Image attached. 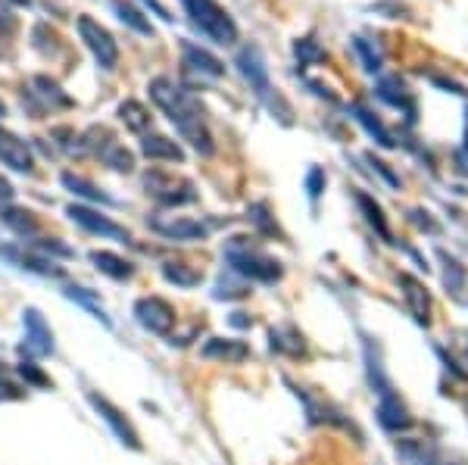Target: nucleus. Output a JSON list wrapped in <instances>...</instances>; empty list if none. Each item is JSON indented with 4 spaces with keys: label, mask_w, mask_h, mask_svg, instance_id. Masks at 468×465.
Wrapping results in <instances>:
<instances>
[{
    "label": "nucleus",
    "mask_w": 468,
    "mask_h": 465,
    "mask_svg": "<svg viewBox=\"0 0 468 465\" xmlns=\"http://www.w3.org/2000/svg\"><path fill=\"white\" fill-rule=\"evenodd\" d=\"M119 119L125 122V128L134 135H144L147 128L153 126L151 109L141 104V100H125V104H119Z\"/></svg>",
    "instance_id": "nucleus-25"
},
{
    "label": "nucleus",
    "mask_w": 468,
    "mask_h": 465,
    "mask_svg": "<svg viewBox=\"0 0 468 465\" xmlns=\"http://www.w3.org/2000/svg\"><path fill=\"white\" fill-rule=\"evenodd\" d=\"M151 228L166 241H206L209 237V225L185 216H156L151 219Z\"/></svg>",
    "instance_id": "nucleus-10"
},
{
    "label": "nucleus",
    "mask_w": 468,
    "mask_h": 465,
    "mask_svg": "<svg viewBox=\"0 0 468 465\" xmlns=\"http://www.w3.org/2000/svg\"><path fill=\"white\" fill-rule=\"evenodd\" d=\"M356 207L362 209V216H365V222L372 225V228L378 231V235L384 237L388 244H393V235H390V225H388V219H384V209L378 207L375 203V197H369L365 191H356Z\"/></svg>",
    "instance_id": "nucleus-24"
},
{
    "label": "nucleus",
    "mask_w": 468,
    "mask_h": 465,
    "mask_svg": "<svg viewBox=\"0 0 468 465\" xmlns=\"http://www.w3.org/2000/svg\"><path fill=\"white\" fill-rule=\"evenodd\" d=\"M19 375L25 378V385H35V387H50V378H47L44 372L35 366V362H19V368H16Z\"/></svg>",
    "instance_id": "nucleus-37"
},
{
    "label": "nucleus",
    "mask_w": 468,
    "mask_h": 465,
    "mask_svg": "<svg viewBox=\"0 0 468 465\" xmlns=\"http://www.w3.org/2000/svg\"><path fill=\"white\" fill-rule=\"evenodd\" d=\"M87 403H91L94 409L100 413V419L106 422V425L113 428V434L119 437L125 447H132V450H141V434H138V428L132 425V422L125 419V413L116 406V403H110L106 396H100V394H87Z\"/></svg>",
    "instance_id": "nucleus-8"
},
{
    "label": "nucleus",
    "mask_w": 468,
    "mask_h": 465,
    "mask_svg": "<svg viewBox=\"0 0 468 465\" xmlns=\"http://www.w3.org/2000/svg\"><path fill=\"white\" fill-rule=\"evenodd\" d=\"M369 163H372V166H375V169H378V172H381V175H384V181H388V184H390V188H399V175H393V172H390V169H388V163L375 160V156H372V153H369Z\"/></svg>",
    "instance_id": "nucleus-39"
},
{
    "label": "nucleus",
    "mask_w": 468,
    "mask_h": 465,
    "mask_svg": "<svg viewBox=\"0 0 468 465\" xmlns=\"http://www.w3.org/2000/svg\"><path fill=\"white\" fill-rule=\"evenodd\" d=\"M60 181H63V188H69L76 197H81V200L104 203V207H113V203H116L110 194H104V191H100L97 184H91L87 179H81V175H76V172H63V175H60Z\"/></svg>",
    "instance_id": "nucleus-23"
},
{
    "label": "nucleus",
    "mask_w": 468,
    "mask_h": 465,
    "mask_svg": "<svg viewBox=\"0 0 468 465\" xmlns=\"http://www.w3.org/2000/svg\"><path fill=\"white\" fill-rule=\"evenodd\" d=\"M322 191H325V169L312 166L307 172V194H309V200H318V197H322Z\"/></svg>",
    "instance_id": "nucleus-38"
},
{
    "label": "nucleus",
    "mask_w": 468,
    "mask_h": 465,
    "mask_svg": "<svg viewBox=\"0 0 468 465\" xmlns=\"http://www.w3.org/2000/svg\"><path fill=\"white\" fill-rule=\"evenodd\" d=\"M399 287H403L406 306H409V312L416 316V322L428 328L431 325V297H428V287L418 282V278H412L409 272H403V275H399Z\"/></svg>",
    "instance_id": "nucleus-14"
},
{
    "label": "nucleus",
    "mask_w": 468,
    "mask_h": 465,
    "mask_svg": "<svg viewBox=\"0 0 468 465\" xmlns=\"http://www.w3.org/2000/svg\"><path fill=\"white\" fill-rule=\"evenodd\" d=\"M32 88H38L35 94L41 100H44V104H50V107H72V98H66L63 88H60L53 79H47V75H35V79H32Z\"/></svg>",
    "instance_id": "nucleus-31"
},
{
    "label": "nucleus",
    "mask_w": 468,
    "mask_h": 465,
    "mask_svg": "<svg viewBox=\"0 0 468 465\" xmlns=\"http://www.w3.org/2000/svg\"><path fill=\"white\" fill-rule=\"evenodd\" d=\"M350 44H353V51H356V57H359V63H362V70L365 72H381V66H384V53H381V47L375 44V41H369V38H362V35H356V38H350Z\"/></svg>",
    "instance_id": "nucleus-27"
},
{
    "label": "nucleus",
    "mask_w": 468,
    "mask_h": 465,
    "mask_svg": "<svg viewBox=\"0 0 468 465\" xmlns=\"http://www.w3.org/2000/svg\"><path fill=\"white\" fill-rule=\"evenodd\" d=\"M375 94H378V98H381L388 107H393V109H403L406 119H409V122H416V116H418L416 98H412V91L403 85V81L397 79V75H384V79H378Z\"/></svg>",
    "instance_id": "nucleus-13"
},
{
    "label": "nucleus",
    "mask_w": 468,
    "mask_h": 465,
    "mask_svg": "<svg viewBox=\"0 0 468 465\" xmlns=\"http://www.w3.org/2000/svg\"><path fill=\"white\" fill-rule=\"evenodd\" d=\"M69 219L76 225H81L85 231H91V235H100V237H110V241H132V235H128L122 225H116L113 219H106V216H100L97 209H91V207H85V203H72L69 209Z\"/></svg>",
    "instance_id": "nucleus-9"
},
{
    "label": "nucleus",
    "mask_w": 468,
    "mask_h": 465,
    "mask_svg": "<svg viewBox=\"0 0 468 465\" xmlns=\"http://www.w3.org/2000/svg\"><path fill=\"white\" fill-rule=\"evenodd\" d=\"M162 278L172 282L175 287H197L203 282V272H197L185 263H166L162 265Z\"/></svg>",
    "instance_id": "nucleus-32"
},
{
    "label": "nucleus",
    "mask_w": 468,
    "mask_h": 465,
    "mask_svg": "<svg viewBox=\"0 0 468 465\" xmlns=\"http://www.w3.org/2000/svg\"><path fill=\"white\" fill-rule=\"evenodd\" d=\"M63 293H66V297H69V300H76L78 306H85V310L91 312L94 319H100V322H104L106 328L113 325V322H110V316H106V310H104V303H100L97 293H94V291H87V287H76V284H72V287H66Z\"/></svg>",
    "instance_id": "nucleus-30"
},
{
    "label": "nucleus",
    "mask_w": 468,
    "mask_h": 465,
    "mask_svg": "<svg viewBox=\"0 0 468 465\" xmlns=\"http://www.w3.org/2000/svg\"><path fill=\"white\" fill-rule=\"evenodd\" d=\"M181 57H185V66L191 72L209 75V79H222L225 75V63L216 53H209L206 47L194 44V41H181Z\"/></svg>",
    "instance_id": "nucleus-15"
},
{
    "label": "nucleus",
    "mask_w": 468,
    "mask_h": 465,
    "mask_svg": "<svg viewBox=\"0 0 468 465\" xmlns=\"http://www.w3.org/2000/svg\"><path fill=\"white\" fill-rule=\"evenodd\" d=\"M444 263H446V269H444V284H446V291L450 293H463V287H465V265L459 263L456 256H446L444 253Z\"/></svg>",
    "instance_id": "nucleus-34"
},
{
    "label": "nucleus",
    "mask_w": 468,
    "mask_h": 465,
    "mask_svg": "<svg viewBox=\"0 0 468 465\" xmlns=\"http://www.w3.org/2000/svg\"><path fill=\"white\" fill-rule=\"evenodd\" d=\"M0 219H4V225H10L16 235H23V237H35L38 235V219L32 216L29 209L4 207V209H0Z\"/></svg>",
    "instance_id": "nucleus-28"
},
{
    "label": "nucleus",
    "mask_w": 468,
    "mask_h": 465,
    "mask_svg": "<svg viewBox=\"0 0 468 465\" xmlns=\"http://www.w3.org/2000/svg\"><path fill=\"white\" fill-rule=\"evenodd\" d=\"M144 188L160 207H185L197 200V191L188 179H175L169 172H147Z\"/></svg>",
    "instance_id": "nucleus-6"
},
{
    "label": "nucleus",
    "mask_w": 468,
    "mask_h": 465,
    "mask_svg": "<svg viewBox=\"0 0 468 465\" xmlns=\"http://www.w3.org/2000/svg\"><path fill=\"white\" fill-rule=\"evenodd\" d=\"M465 150H468V135H465Z\"/></svg>",
    "instance_id": "nucleus-46"
},
{
    "label": "nucleus",
    "mask_w": 468,
    "mask_h": 465,
    "mask_svg": "<svg viewBox=\"0 0 468 465\" xmlns=\"http://www.w3.org/2000/svg\"><path fill=\"white\" fill-rule=\"evenodd\" d=\"M4 113H6V107H4V104H0V116H4Z\"/></svg>",
    "instance_id": "nucleus-45"
},
{
    "label": "nucleus",
    "mask_w": 468,
    "mask_h": 465,
    "mask_svg": "<svg viewBox=\"0 0 468 465\" xmlns=\"http://www.w3.org/2000/svg\"><path fill=\"white\" fill-rule=\"evenodd\" d=\"M113 13H116L119 23H122V25H128V29H132V32H138V35L153 38V25H151V19H147L144 13H141L134 4H128V0H113Z\"/></svg>",
    "instance_id": "nucleus-26"
},
{
    "label": "nucleus",
    "mask_w": 468,
    "mask_h": 465,
    "mask_svg": "<svg viewBox=\"0 0 468 465\" xmlns=\"http://www.w3.org/2000/svg\"><path fill=\"white\" fill-rule=\"evenodd\" d=\"M76 29H78V38L85 41V47L94 53V60H97L100 70H106V72L116 70V66H119V44H116V38H113L110 32H106L104 25H100L97 19H91V16H78Z\"/></svg>",
    "instance_id": "nucleus-5"
},
{
    "label": "nucleus",
    "mask_w": 468,
    "mask_h": 465,
    "mask_svg": "<svg viewBox=\"0 0 468 465\" xmlns=\"http://www.w3.org/2000/svg\"><path fill=\"white\" fill-rule=\"evenodd\" d=\"M38 250H44V253H57V256H72V250L69 247H63V244H57L50 237V241H41V244H35Z\"/></svg>",
    "instance_id": "nucleus-40"
},
{
    "label": "nucleus",
    "mask_w": 468,
    "mask_h": 465,
    "mask_svg": "<svg viewBox=\"0 0 468 465\" xmlns=\"http://www.w3.org/2000/svg\"><path fill=\"white\" fill-rule=\"evenodd\" d=\"M203 359H219V362H243L250 357V347L243 340H234V338H209L200 350Z\"/></svg>",
    "instance_id": "nucleus-17"
},
{
    "label": "nucleus",
    "mask_w": 468,
    "mask_h": 465,
    "mask_svg": "<svg viewBox=\"0 0 468 465\" xmlns=\"http://www.w3.org/2000/svg\"><path fill=\"white\" fill-rule=\"evenodd\" d=\"M225 263L232 265L234 275L250 278V282H262V284H275L278 278L284 275L281 263L272 259L269 253H262L260 247H250L247 237H234L225 247Z\"/></svg>",
    "instance_id": "nucleus-3"
},
{
    "label": "nucleus",
    "mask_w": 468,
    "mask_h": 465,
    "mask_svg": "<svg viewBox=\"0 0 468 465\" xmlns=\"http://www.w3.org/2000/svg\"><path fill=\"white\" fill-rule=\"evenodd\" d=\"M0 163H4L6 169H13V172H25V175L35 172L32 147L4 126H0Z\"/></svg>",
    "instance_id": "nucleus-11"
},
{
    "label": "nucleus",
    "mask_w": 468,
    "mask_h": 465,
    "mask_svg": "<svg viewBox=\"0 0 468 465\" xmlns=\"http://www.w3.org/2000/svg\"><path fill=\"white\" fill-rule=\"evenodd\" d=\"M100 160H104L110 169H116V172H132V169H134V153L122 147L119 141H113L110 147L100 153Z\"/></svg>",
    "instance_id": "nucleus-33"
},
{
    "label": "nucleus",
    "mask_w": 468,
    "mask_h": 465,
    "mask_svg": "<svg viewBox=\"0 0 468 465\" xmlns=\"http://www.w3.org/2000/svg\"><path fill=\"white\" fill-rule=\"evenodd\" d=\"M234 66L241 70L243 79H247V85H250V91L256 94V100H262V104L269 107V113H275L284 126H290V122H294L290 119V107H288V100L278 94L272 79H269V63H266V57H262L260 47L243 44L234 57Z\"/></svg>",
    "instance_id": "nucleus-2"
},
{
    "label": "nucleus",
    "mask_w": 468,
    "mask_h": 465,
    "mask_svg": "<svg viewBox=\"0 0 468 465\" xmlns=\"http://www.w3.org/2000/svg\"><path fill=\"white\" fill-rule=\"evenodd\" d=\"M134 319H138V325L144 328V331L160 334V338H166L175 328V322H179L172 303L162 297H141L138 303H134Z\"/></svg>",
    "instance_id": "nucleus-7"
},
{
    "label": "nucleus",
    "mask_w": 468,
    "mask_h": 465,
    "mask_svg": "<svg viewBox=\"0 0 468 465\" xmlns=\"http://www.w3.org/2000/svg\"><path fill=\"white\" fill-rule=\"evenodd\" d=\"M350 113H353V119H356L359 126H362L365 132H369V138H375L378 147H384V150H393V147H397L393 135L388 132V128H384V122L378 119V116L372 113V109H365L362 104H350Z\"/></svg>",
    "instance_id": "nucleus-20"
},
{
    "label": "nucleus",
    "mask_w": 468,
    "mask_h": 465,
    "mask_svg": "<svg viewBox=\"0 0 468 465\" xmlns=\"http://www.w3.org/2000/svg\"><path fill=\"white\" fill-rule=\"evenodd\" d=\"M181 6H185V16L191 19L194 29L206 35L213 44L228 47L237 41V23L216 0H181Z\"/></svg>",
    "instance_id": "nucleus-4"
},
{
    "label": "nucleus",
    "mask_w": 468,
    "mask_h": 465,
    "mask_svg": "<svg viewBox=\"0 0 468 465\" xmlns=\"http://www.w3.org/2000/svg\"><path fill=\"white\" fill-rule=\"evenodd\" d=\"M397 456L403 465H440V453L434 443L425 441H399Z\"/></svg>",
    "instance_id": "nucleus-22"
},
{
    "label": "nucleus",
    "mask_w": 468,
    "mask_h": 465,
    "mask_svg": "<svg viewBox=\"0 0 468 465\" xmlns=\"http://www.w3.org/2000/svg\"><path fill=\"white\" fill-rule=\"evenodd\" d=\"M378 422H381L388 431H406L412 428V415L409 409H406V403L399 400L397 391L378 396Z\"/></svg>",
    "instance_id": "nucleus-16"
},
{
    "label": "nucleus",
    "mask_w": 468,
    "mask_h": 465,
    "mask_svg": "<svg viewBox=\"0 0 468 465\" xmlns=\"http://www.w3.org/2000/svg\"><path fill=\"white\" fill-rule=\"evenodd\" d=\"M91 263L97 265V269L104 272L106 278H113V282H128V278L134 275V263H128L125 256H119V253H110V250H94L91 253Z\"/></svg>",
    "instance_id": "nucleus-21"
},
{
    "label": "nucleus",
    "mask_w": 468,
    "mask_h": 465,
    "mask_svg": "<svg viewBox=\"0 0 468 465\" xmlns=\"http://www.w3.org/2000/svg\"><path fill=\"white\" fill-rule=\"evenodd\" d=\"M232 325H234V328H250V325H253V319H247V312H234V316H232Z\"/></svg>",
    "instance_id": "nucleus-41"
},
{
    "label": "nucleus",
    "mask_w": 468,
    "mask_h": 465,
    "mask_svg": "<svg viewBox=\"0 0 468 465\" xmlns=\"http://www.w3.org/2000/svg\"><path fill=\"white\" fill-rule=\"evenodd\" d=\"M0 197H4V200H10L13 197V184L4 179V175H0Z\"/></svg>",
    "instance_id": "nucleus-43"
},
{
    "label": "nucleus",
    "mask_w": 468,
    "mask_h": 465,
    "mask_svg": "<svg viewBox=\"0 0 468 465\" xmlns=\"http://www.w3.org/2000/svg\"><path fill=\"white\" fill-rule=\"evenodd\" d=\"M151 100L166 113V119L175 126V132L181 135L200 156H213L216 144L206 126V109L200 107V100L194 98V91H188L185 85H179L169 75H156L147 85Z\"/></svg>",
    "instance_id": "nucleus-1"
},
{
    "label": "nucleus",
    "mask_w": 468,
    "mask_h": 465,
    "mask_svg": "<svg viewBox=\"0 0 468 465\" xmlns=\"http://www.w3.org/2000/svg\"><path fill=\"white\" fill-rule=\"evenodd\" d=\"M247 216H250V222H256L260 225L262 231H266V235H275V219H269V207L266 203H253V207L247 209Z\"/></svg>",
    "instance_id": "nucleus-36"
},
{
    "label": "nucleus",
    "mask_w": 468,
    "mask_h": 465,
    "mask_svg": "<svg viewBox=\"0 0 468 465\" xmlns=\"http://www.w3.org/2000/svg\"><path fill=\"white\" fill-rule=\"evenodd\" d=\"M294 53H297V60H300V66H312V63H325L328 60V53L322 51V47L316 44L312 38H297V44H294Z\"/></svg>",
    "instance_id": "nucleus-35"
},
{
    "label": "nucleus",
    "mask_w": 468,
    "mask_h": 465,
    "mask_svg": "<svg viewBox=\"0 0 468 465\" xmlns=\"http://www.w3.org/2000/svg\"><path fill=\"white\" fill-rule=\"evenodd\" d=\"M23 325H25L23 350L35 353V357H50L53 353V331H50V325L44 322V316L29 306V310L23 312Z\"/></svg>",
    "instance_id": "nucleus-12"
},
{
    "label": "nucleus",
    "mask_w": 468,
    "mask_h": 465,
    "mask_svg": "<svg viewBox=\"0 0 468 465\" xmlns=\"http://www.w3.org/2000/svg\"><path fill=\"white\" fill-rule=\"evenodd\" d=\"M6 4H13V6H29L32 0H6Z\"/></svg>",
    "instance_id": "nucleus-44"
},
{
    "label": "nucleus",
    "mask_w": 468,
    "mask_h": 465,
    "mask_svg": "<svg viewBox=\"0 0 468 465\" xmlns=\"http://www.w3.org/2000/svg\"><path fill=\"white\" fill-rule=\"evenodd\" d=\"M141 153L147 160H160V163H185V150L172 138H166V135H144L141 138Z\"/></svg>",
    "instance_id": "nucleus-18"
},
{
    "label": "nucleus",
    "mask_w": 468,
    "mask_h": 465,
    "mask_svg": "<svg viewBox=\"0 0 468 465\" xmlns=\"http://www.w3.org/2000/svg\"><path fill=\"white\" fill-rule=\"evenodd\" d=\"M0 25H13V13H10V6L0 0Z\"/></svg>",
    "instance_id": "nucleus-42"
},
{
    "label": "nucleus",
    "mask_w": 468,
    "mask_h": 465,
    "mask_svg": "<svg viewBox=\"0 0 468 465\" xmlns=\"http://www.w3.org/2000/svg\"><path fill=\"white\" fill-rule=\"evenodd\" d=\"M0 256L10 259L16 269L35 272V275H60V269L50 263V259L38 256V253H25L23 247H0Z\"/></svg>",
    "instance_id": "nucleus-19"
},
{
    "label": "nucleus",
    "mask_w": 468,
    "mask_h": 465,
    "mask_svg": "<svg viewBox=\"0 0 468 465\" xmlns=\"http://www.w3.org/2000/svg\"><path fill=\"white\" fill-rule=\"evenodd\" d=\"M284 328H288L290 338H284L281 328H272V331H269V340H272V350L288 353V357H303V353H307V344H303V334L297 331V328H290V325H284Z\"/></svg>",
    "instance_id": "nucleus-29"
}]
</instances>
